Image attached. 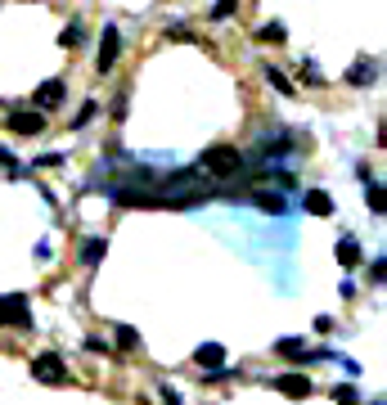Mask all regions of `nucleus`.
Returning a JSON list of instances; mask_svg holds the SVG:
<instances>
[{"label":"nucleus","mask_w":387,"mask_h":405,"mask_svg":"<svg viewBox=\"0 0 387 405\" xmlns=\"http://www.w3.org/2000/svg\"><path fill=\"white\" fill-rule=\"evenodd\" d=\"M0 167H9V171H18V163H14V153H5V149H0Z\"/></svg>","instance_id":"obj_23"},{"label":"nucleus","mask_w":387,"mask_h":405,"mask_svg":"<svg viewBox=\"0 0 387 405\" xmlns=\"http://www.w3.org/2000/svg\"><path fill=\"white\" fill-rule=\"evenodd\" d=\"M365 199H369V207H374V216H383L387 212V194H383V185H379V180H365Z\"/></svg>","instance_id":"obj_12"},{"label":"nucleus","mask_w":387,"mask_h":405,"mask_svg":"<svg viewBox=\"0 0 387 405\" xmlns=\"http://www.w3.org/2000/svg\"><path fill=\"white\" fill-rule=\"evenodd\" d=\"M302 207H306L311 216H333V199L324 189H306V199H302Z\"/></svg>","instance_id":"obj_10"},{"label":"nucleus","mask_w":387,"mask_h":405,"mask_svg":"<svg viewBox=\"0 0 387 405\" xmlns=\"http://www.w3.org/2000/svg\"><path fill=\"white\" fill-rule=\"evenodd\" d=\"M208 176H216V180H225V176H234L239 167H244V153L239 149H208L203 153V163H198Z\"/></svg>","instance_id":"obj_1"},{"label":"nucleus","mask_w":387,"mask_h":405,"mask_svg":"<svg viewBox=\"0 0 387 405\" xmlns=\"http://www.w3.org/2000/svg\"><path fill=\"white\" fill-rule=\"evenodd\" d=\"M104 252H108V243H104V239H86V243H81V262H86V266H100V262H104Z\"/></svg>","instance_id":"obj_13"},{"label":"nucleus","mask_w":387,"mask_h":405,"mask_svg":"<svg viewBox=\"0 0 387 405\" xmlns=\"http://www.w3.org/2000/svg\"><path fill=\"white\" fill-rule=\"evenodd\" d=\"M0 324H9V329H32V306L23 293H5L0 298Z\"/></svg>","instance_id":"obj_2"},{"label":"nucleus","mask_w":387,"mask_h":405,"mask_svg":"<svg viewBox=\"0 0 387 405\" xmlns=\"http://www.w3.org/2000/svg\"><path fill=\"white\" fill-rule=\"evenodd\" d=\"M117 347H122V351L140 347V334H136V329H131V324H117Z\"/></svg>","instance_id":"obj_17"},{"label":"nucleus","mask_w":387,"mask_h":405,"mask_svg":"<svg viewBox=\"0 0 387 405\" xmlns=\"http://www.w3.org/2000/svg\"><path fill=\"white\" fill-rule=\"evenodd\" d=\"M338 262H343L347 270H352V266H360V243H356L352 235H343V243H338Z\"/></svg>","instance_id":"obj_11"},{"label":"nucleus","mask_w":387,"mask_h":405,"mask_svg":"<svg viewBox=\"0 0 387 405\" xmlns=\"http://www.w3.org/2000/svg\"><path fill=\"white\" fill-rule=\"evenodd\" d=\"M302 81H306V86H324V77H320L316 64H302Z\"/></svg>","instance_id":"obj_20"},{"label":"nucleus","mask_w":387,"mask_h":405,"mask_svg":"<svg viewBox=\"0 0 387 405\" xmlns=\"http://www.w3.org/2000/svg\"><path fill=\"white\" fill-rule=\"evenodd\" d=\"M9 131H18V135L45 131V113L41 108H9Z\"/></svg>","instance_id":"obj_4"},{"label":"nucleus","mask_w":387,"mask_h":405,"mask_svg":"<svg viewBox=\"0 0 387 405\" xmlns=\"http://www.w3.org/2000/svg\"><path fill=\"white\" fill-rule=\"evenodd\" d=\"M280 356H306V342L302 338H280V347H275Z\"/></svg>","instance_id":"obj_18"},{"label":"nucleus","mask_w":387,"mask_h":405,"mask_svg":"<svg viewBox=\"0 0 387 405\" xmlns=\"http://www.w3.org/2000/svg\"><path fill=\"white\" fill-rule=\"evenodd\" d=\"M64 95H68V90H64V81H41L32 100H36V108H41V113H50V108L64 104Z\"/></svg>","instance_id":"obj_6"},{"label":"nucleus","mask_w":387,"mask_h":405,"mask_svg":"<svg viewBox=\"0 0 387 405\" xmlns=\"http://www.w3.org/2000/svg\"><path fill=\"white\" fill-rule=\"evenodd\" d=\"M234 9H239V0H216V5H212V18L221 23V18H230V14H234Z\"/></svg>","instance_id":"obj_19"},{"label":"nucleus","mask_w":387,"mask_h":405,"mask_svg":"<svg viewBox=\"0 0 387 405\" xmlns=\"http://www.w3.org/2000/svg\"><path fill=\"white\" fill-rule=\"evenodd\" d=\"M225 360H230V356H225V347H221V342H203V347L194 351V365H203L208 374H216Z\"/></svg>","instance_id":"obj_7"},{"label":"nucleus","mask_w":387,"mask_h":405,"mask_svg":"<svg viewBox=\"0 0 387 405\" xmlns=\"http://www.w3.org/2000/svg\"><path fill=\"white\" fill-rule=\"evenodd\" d=\"M275 387H280L284 397H293V401L311 397V378L306 374H280V378H275Z\"/></svg>","instance_id":"obj_8"},{"label":"nucleus","mask_w":387,"mask_h":405,"mask_svg":"<svg viewBox=\"0 0 387 405\" xmlns=\"http://www.w3.org/2000/svg\"><path fill=\"white\" fill-rule=\"evenodd\" d=\"M347 81L352 86H374L379 81V59H356L352 72H347Z\"/></svg>","instance_id":"obj_9"},{"label":"nucleus","mask_w":387,"mask_h":405,"mask_svg":"<svg viewBox=\"0 0 387 405\" xmlns=\"http://www.w3.org/2000/svg\"><path fill=\"white\" fill-rule=\"evenodd\" d=\"M122 54V32L117 28H104V41H100V72H113V59Z\"/></svg>","instance_id":"obj_5"},{"label":"nucleus","mask_w":387,"mask_h":405,"mask_svg":"<svg viewBox=\"0 0 387 405\" xmlns=\"http://www.w3.org/2000/svg\"><path fill=\"white\" fill-rule=\"evenodd\" d=\"M333 401H343V405H352V401H360V397H356V387H338V392H333Z\"/></svg>","instance_id":"obj_22"},{"label":"nucleus","mask_w":387,"mask_h":405,"mask_svg":"<svg viewBox=\"0 0 387 405\" xmlns=\"http://www.w3.org/2000/svg\"><path fill=\"white\" fill-rule=\"evenodd\" d=\"M261 72H266V81H270V86H275V90H280V95H293V90H297V86L288 81L280 68H261Z\"/></svg>","instance_id":"obj_15"},{"label":"nucleus","mask_w":387,"mask_h":405,"mask_svg":"<svg viewBox=\"0 0 387 405\" xmlns=\"http://www.w3.org/2000/svg\"><path fill=\"white\" fill-rule=\"evenodd\" d=\"M32 378H36V383H68V365L59 360L54 351H41L32 360Z\"/></svg>","instance_id":"obj_3"},{"label":"nucleus","mask_w":387,"mask_h":405,"mask_svg":"<svg viewBox=\"0 0 387 405\" xmlns=\"http://www.w3.org/2000/svg\"><path fill=\"white\" fill-rule=\"evenodd\" d=\"M81 41H86V28H81V23H68V28H64V45H68V50H77Z\"/></svg>","instance_id":"obj_16"},{"label":"nucleus","mask_w":387,"mask_h":405,"mask_svg":"<svg viewBox=\"0 0 387 405\" xmlns=\"http://www.w3.org/2000/svg\"><path fill=\"white\" fill-rule=\"evenodd\" d=\"M257 41L280 45V41H284V23H261V28H257Z\"/></svg>","instance_id":"obj_14"},{"label":"nucleus","mask_w":387,"mask_h":405,"mask_svg":"<svg viewBox=\"0 0 387 405\" xmlns=\"http://www.w3.org/2000/svg\"><path fill=\"white\" fill-rule=\"evenodd\" d=\"M90 117H95V104H81V113H77V117H72V127H77V131H81V127H86V122H90Z\"/></svg>","instance_id":"obj_21"}]
</instances>
